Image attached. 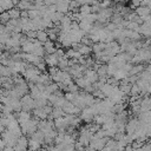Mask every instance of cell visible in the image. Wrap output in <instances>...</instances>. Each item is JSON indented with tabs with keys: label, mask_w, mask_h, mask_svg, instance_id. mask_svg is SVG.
<instances>
[{
	"label": "cell",
	"mask_w": 151,
	"mask_h": 151,
	"mask_svg": "<svg viewBox=\"0 0 151 151\" xmlns=\"http://www.w3.org/2000/svg\"><path fill=\"white\" fill-rule=\"evenodd\" d=\"M42 144L33 138H28V151H40Z\"/></svg>",
	"instance_id": "cell-5"
},
{
	"label": "cell",
	"mask_w": 151,
	"mask_h": 151,
	"mask_svg": "<svg viewBox=\"0 0 151 151\" xmlns=\"http://www.w3.org/2000/svg\"><path fill=\"white\" fill-rule=\"evenodd\" d=\"M136 13H137L139 17L144 18V17H147V15H150V14H151V8H149L147 6L140 5V6L136 7Z\"/></svg>",
	"instance_id": "cell-8"
},
{
	"label": "cell",
	"mask_w": 151,
	"mask_h": 151,
	"mask_svg": "<svg viewBox=\"0 0 151 151\" xmlns=\"http://www.w3.org/2000/svg\"><path fill=\"white\" fill-rule=\"evenodd\" d=\"M110 1H112V0H110Z\"/></svg>",
	"instance_id": "cell-15"
},
{
	"label": "cell",
	"mask_w": 151,
	"mask_h": 151,
	"mask_svg": "<svg viewBox=\"0 0 151 151\" xmlns=\"http://www.w3.org/2000/svg\"><path fill=\"white\" fill-rule=\"evenodd\" d=\"M55 8L58 12L63 13V14H66L68 11H70V2H66V1H59L55 4Z\"/></svg>",
	"instance_id": "cell-6"
},
{
	"label": "cell",
	"mask_w": 151,
	"mask_h": 151,
	"mask_svg": "<svg viewBox=\"0 0 151 151\" xmlns=\"http://www.w3.org/2000/svg\"><path fill=\"white\" fill-rule=\"evenodd\" d=\"M8 12V15H9V18L11 19H19V18H21V9H19V8H12V9H9V11H7Z\"/></svg>",
	"instance_id": "cell-12"
},
{
	"label": "cell",
	"mask_w": 151,
	"mask_h": 151,
	"mask_svg": "<svg viewBox=\"0 0 151 151\" xmlns=\"http://www.w3.org/2000/svg\"><path fill=\"white\" fill-rule=\"evenodd\" d=\"M37 39H38L40 42H42V44H45L46 41H48L50 39H48V33H47V31H45V29H39V31H37Z\"/></svg>",
	"instance_id": "cell-10"
},
{
	"label": "cell",
	"mask_w": 151,
	"mask_h": 151,
	"mask_svg": "<svg viewBox=\"0 0 151 151\" xmlns=\"http://www.w3.org/2000/svg\"><path fill=\"white\" fill-rule=\"evenodd\" d=\"M74 81H76V84L80 87V88H83V90H85L88 85H91V83L85 78V77H80V78H77V79H74Z\"/></svg>",
	"instance_id": "cell-11"
},
{
	"label": "cell",
	"mask_w": 151,
	"mask_h": 151,
	"mask_svg": "<svg viewBox=\"0 0 151 151\" xmlns=\"http://www.w3.org/2000/svg\"><path fill=\"white\" fill-rule=\"evenodd\" d=\"M14 2L12 0H0V7H1V13L7 12L12 8H14Z\"/></svg>",
	"instance_id": "cell-9"
},
{
	"label": "cell",
	"mask_w": 151,
	"mask_h": 151,
	"mask_svg": "<svg viewBox=\"0 0 151 151\" xmlns=\"http://www.w3.org/2000/svg\"><path fill=\"white\" fill-rule=\"evenodd\" d=\"M44 60H45V63L47 64L48 67H54V66L58 67V64H59V57L57 55V53L46 54V57H45Z\"/></svg>",
	"instance_id": "cell-4"
},
{
	"label": "cell",
	"mask_w": 151,
	"mask_h": 151,
	"mask_svg": "<svg viewBox=\"0 0 151 151\" xmlns=\"http://www.w3.org/2000/svg\"><path fill=\"white\" fill-rule=\"evenodd\" d=\"M15 151H28V138L27 136L22 134L18 138L15 145H14Z\"/></svg>",
	"instance_id": "cell-2"
},
{
	"label": "cell",
	"mask_w": 151,
	"mask_h": 151,
	"mask_svg": "<svg viewBox=\"0 0 151 151\" xmlns=\"http://www.w3.org/2000/svg\"><path fill=\"white\" fill-rule=\"evenodd\" d=\"M79 13L84 17V15H87L90 13H92V6L91 5H81L79 7Z\"/></svg>",
	"instance_id": "cell-13"
},
{
	"label": "cell",
	"mask_w": 151,
	"mask_h": 151,
	"mask_svg": "<svg viewBox=\"0 0 151 151\" xmlns=\"http://www.w3.org/2000/svg\"><path fill=\"white\" fill-rule=\"evenodd\" d=\"M17 118H18V122H19V124H22V123H25V122H28L32 117H31V114H29V112H27V111H20V112H17Z\"/></svg>",
	"instance_id": "cell-7"
},
{
	"label": "cell",
	"mask_w": 151,
	"mask_h": 151,
	"mask_svg": "<svg viewBox=\"0 0 151 151\" xmlns=\"http://www.w3.org/2000/svg\"><path fill=\"white\" fill-rule=\"evenodd\" d=\"M139 124H140V122H139L138 118L129 119V122L126 123V133L127 134H133L137 131V129L139 127Z\"/></svg>",
	"instance_id": "cell-3"
},
{
	"label": "cell",
	"mask_w": 151,
	"mask_h": 151,
	"mask_svg": "<svg viewBox=\"0 0 151 151\" xmlns=\"http://www.w3.org/2000/svg\"><path fill=\"white\" fill-rule=\"evenodd\" d=\"M117 1H125V0H117Z\"/></svg>",
	"instance_id": "cell-14"
},
{
	"label": "cell",
	"mask_w": 151,
	"mask_h": 151,
	"mask_svg": "<svg viewBox=\"0 0 151 151\" xmlns=\"http://www.w3.org/2000/svg\"><path fill=\"white\" fill-rule=\"evenodd\" d=\"M20 100H21L22 110H24V111L29 112V111H32V110L35 109V106H34V98H33L29 93H28V94H25Z\"/></svg>",
	"instance_id": "cell-1"
}]
</instances>
